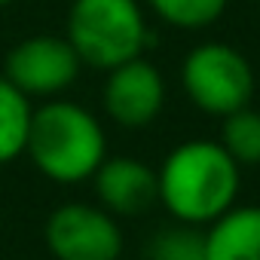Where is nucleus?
Here are the masks:
<instances>
[{
	"instance_id": "5",
	"label": "nucleus",
	"mask_w": 260,
	"mask_h": 260,
	"mask_svg": "<svg viewBox=\"0 0 260 260\" xmlns=\"http://www.w3.org/2000/svg\"><path fill=\"white\" fill-rule=\"evenodd\" d=\"M83 71L80 55L68 43V37L58 34H34L19 40L7 58H4V74L16 89H22L31 101L34 98H58L68 92Z\"/></svg>"
},
{
	"instance_id": "1",
	"label": "nucleus",
	"mask_w": 260,
	"mask_h": 260,
	"mask_svg": "<svg viewBox=\"0 0 260 260\" xmlns=\"http://www.w3.org/2000/svg\"><path fill=\"white\" fill-rule=\"evenodd\" d=\"M239 190L242 166L211 138H193L172 147L156 169V202L178 223L208 226L236 205Z\"/></svg>"
},
{
	"instance_id": "11",
	"label": "nucleus",
	"mask_w": 260,
	"mask_h": 260,
	"mask_svg": "<svg viewBox=\"0 0 260 260\" xmlns=\"http://www.w3.org/2000/svg\"><path fill=\"white\" fill-rule=\"evenodd\" d=\"M220 144L239 166H260V110L239 107L220 116Z\"/></svg>"
},
{
	"instance_id": "6",
	"label": "nucleus",
	"mask_w": 260,
	"mask_h": 260,
	"mask_svg": "<svg viewBox=\"0 0 260 260\" xmlns=\"http://www.w3.org/2000/svg\"><path fill=\"white\" fill-rule=\"evenodd\" d=\"M46 248L55 260H119L122 230L110 211L86 202H64L46 220Z\"/></svg>"
},
{
	"instance_id": "15",
	"label": "nucleus",
	"mask_w": 260,
	"mask_h": 260,
	"mask_svg": "<svg viewBox=\"0 0 260 260\" xmlns=\"http://www.w3.org/2000/svg\"><path fill=\"white\" fill-rule=\"evenodd\" d=\"M257 10H260V0H257Z\"/></svg>"
},
{
	"instance_id": "14",
	"label": "nucleus",
	"mask_w": 260,
	"mask_h": 260,
	"mask_svg": "<svg viewBox=\"0 0 260 260\" xmlns=\"http://www.w3.org/2000/svg\"><path fill=\"white\" fill-rule=\"evenodd\" d=\"M13 4V0H0V7H10Z\"/></svg>"
},
{
	"instance_id": "13",
	"label": "nucleus",
	"mask_w": 260,
	"mask_h": 260,
	"mask_svg": "<svg viewBox=\"0 0 260 260\" xmlns=\"http://www.w3.org/2000/svg\"><path fill=\"white\" fill-rule=\"evenodd\" d=\"M147 260H205V230L193 223L159 230L147 245Z\"/></svg>"
},
{
	"instance_id": "2",
	"label": "nucleus",
	"mask_w": 260,
	"mask_h": 260,
	"mask_svg": "<svg viewBox=\"0 0 260 260\" xmlns=\"http://www.w3.org/2000/svg\"><path fill=\"white\" fill-rule=\"evenodd\" d=\"M25 156L52 184L74 187L92 181L107 156L104 125L83 104L68 98H49L34 107Z\"/></svg>"
},
{
	"instance_id": "9",
	"label": "nucleus",
	"mask_w": 260,
	"mask_h": 260,
	"mask_svg": "<svg viewBox=\"0 0 260 260\" xmlns=\"http://www.w3.org/2000/svg\"><path fill=\"white\" fill-rule=\"evenodd\" d=\"M205 260H260V205H233L205 230Z\"/></svg>"
},
{
	"instance_id": "3",
	"label": "nucleus",
	"mask_w": 260,
	"mask_h": 260,
	"mask_svg": "<svg viewBox=\"0 0 260 260\" xmlns=\"http://www.w3.org/2000/svg\"><path fill=\"white\" fill-rule=\"evenodd\" d=\"M64 37L83 64L110 71L128 58L144 55L150 28L138 0H74Z\"/></svg>"
},
{
	"instance_id": "12",
	"label": "nucleus",
	"mask_w": 260,
	"mask_h": 260,
	"mask_svg": "<svg viewBox=\"0 0 260 260\" xmlns=\"http://www.w3.org/2000/svg\"><path fill=\"white\" fill-rule=\"evenodd\" d=\"M230 7V0H147V10L169 28L199 31L214 25Z\"/></svg>"
},
{
	"instance_id": "8",
	"label": "nucleus",
	"mask_w": 260,
	"mask_h": 260,
	"mask_svg": "<svg viewBox=\"0 0 260 260\" xmlns=\"http://www.w3.org/2000/svg\"><path fill=\"white\" fill-rule=\"evenodd\" d=\"M98 205L113 217H132L156 205V169L135 156H104L92 175Z\"/></svg>"
},
{
	"instance_id": "7",
	"label": "nucleus",
	"mask_w": 260,
	"mask_h": 260,
	"mask_svg": "<svg viewBox=\"0 0 260 260\" xmlns=\"http://www.w3.org/2000/svg\"><path fill=\"white\" fill-rule=\"evenodd\" d=\"M101 104L107 119L119 128H128V132L147 128L166 107V77L144 55L128 58L107 71Z\"/></svg>"
},
{
	"instance_id": "10",
	"label": "nucleus",
	"mask_w": 260,
	"mask_h": 260,
	"mask_svg": "<svg viewBox=\"0 0 260 260\" xmlns=\"http://www.w3.org/2000/svg\"><path fill=\"white\" fill-rule=\"evenodd\" d=\"M31 119H34V101L0 74V166L25 156Z\"/></svg>"
},
{
	"instance_id": "4",
	"label": "nucleus",
	"mask_w": 260,
	"mask_h": 260,
	"mask_svg": "<svg viewBox=\"0 0 260 260\" xmlns=\"http://www.w3.org/2000/svg\"><path fill=\"white\" fill-rule=\"evenodd\" d=\"M181 86L193 107L208 116H226L251 104L257 77L242 49L220 40H205L184 55Z\"/></svg>"
}]
</instances>
